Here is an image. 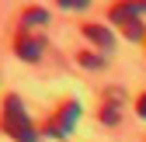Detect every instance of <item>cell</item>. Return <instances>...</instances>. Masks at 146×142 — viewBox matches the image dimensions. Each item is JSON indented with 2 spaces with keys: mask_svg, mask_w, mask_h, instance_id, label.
Instances as JSON below:
<instances>
[{
  "mask_svg": "<svg viewBox=\"0 0 146 142\" xmlns=\"http://www.w3.org/2000/svg\"><path fill=\"white\" fill-rule=\"evenodd\" d=\"M136 111H139V118H146V94L136 101Z\"/></svg>",
  "mask_w": 146,
  "mask_h": 142,
  "instance_id": "8",
  "label": "cell"
},
{
  "mask_svg": "<svg viewBox=\"0 0 146 142\" xmlns=\"http://www.w3.org/2000/svg\"><path fill=\"white\" fill-rule=\"evenodd\" d=\"M14 45H17V56H21V59H28V62H35V59L42 56V38H31L28 31H17Z\"/></svg>",
  "mask_w": 146,
  "mask_h": 142,
  "instance_id": "5",
  "label": "cell"
},
{
  "mask_svg": "<svg viewBox=\"0 0 146 142\" xmlns=\"http://www.w3.org/2000/svg\"><path fill=\"white\" fill-rule=\"evenodd\" d=\"M0 128H4L14 142H38V132H35L31 118L25 111V101L7 94L4 97V108H0Z\"/></svg>",
  "mask_w": 146,
  "mask_h": 142,
  "instance_id": "1",
  "label": "cell"
},
{
  "mask_svg": "<svg viewBox=\"0 0 146 142\" xmlns=\"http://www.w3.org/2000/svg\"><path fill=\"white\" fill-rule=\"evenodd\" d=\"M45 21H49V14L42 7H28L21 14V31H31V24H45Z\"/></svg>",
  "mask_w": 146,
  "mask_h": 142,
  "instance_id": "6",
  "label": "cell"
},
{
  "mask_svg": "<svg viewBox=\"0 0 146 142\" xmlns=\"http://www.w3.org/2000/svg\"><path fill=\"white\" fill-rule=\"evenodd\" d=\"M139 11H146V4H115V7H111V21L122 24V31L129 35L132 42L143 38V21L136 17Z\"/></svg>",
  "mask_w": 146,
  "mask_h": 142,
  "instance_id": "3",
  "label": "cell"
},
{
  "mask_svg": "<svg viewBox=\"0 0 146 142\" xmlns=\"http://www.w3.org/2000/svg\"><path fill=\"white\" fill-rule=\"evenodd\" d=\"M77 118H80V104H77V101H66V104H59V111L45 121L42 132L52 135V139H66L73 128H77Z\"/></svg>",
  "mask_w": 146,
  "mask_h": 142,
  "instance_id": "2",
  "label": "cell"
},
{
  "mask_svg": "<svg viewBox=\"0 0 146 142\" xmlns=\"http://www.w3.org/2000/svg\"><path fill=\"white\" fill-rule=\"evenodd\" d=\"M122 111H125V94L118 90V87H108L104 90V101H101V121L104 125H118V118H122Z\"/></svg>",
  "mask_w": 146,
  "mask_h": 142,
  "instance_id": "4",
  "label": "cell"
},
{
  "mask_svg": "<svg viewBox=\"0 0 146 142\" xmlns=\"http://www.w3.org/2000/svg\"><path fill=\"white\" fill-rule=\"evenodd\" d=\"M84 35H87L90 42H98L101 49H111V35H108L104 28H98V24H84Z\"/></svg>",
  "mask_w": 146,
  "mask_h": 142,
  "instance_id": "7",
  "label": "cell"
}]
</instances>
